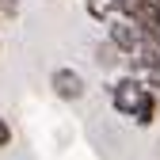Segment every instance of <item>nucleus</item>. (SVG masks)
Returning a JSON list of instances; mask_svg holds the SVG:
<instances>
[{
    "mask_svg": "<svg viewBox=\"0 0 160 160\" xmlns=\"http://www.w3.org/2000/svg\"><path fill=\"white\" fill-rule=\"evenodd\" d=\"M107 42H111L118 53H137V50L145 46V31L137 27L133 19H122V15H118V19L107 23Z\"/></svg>",
    "mask_w": 160,
    "mask_h": 160,
    "instance_id": "obj_1",
    "label": "nucleus"
},
{
    "mask_svg": "<svg viewBox=\"0 0 160 160\" xmlns=\"http://www.w3.org/2000/svg\"><path fill=\"white\" fill-rule=\"evenodd\" d=\"M149 95V84H141V80H133V76H122L118 84L111 88V103H114V111L118 114H133L137 107H141V99Z\"/></svg>",
    "mask_w": 160,
    "mask_h": 160,
    "instance_id": "obj_2",
    "label": "nucleus"
},
{
    "mask_svg": "<svg viewBox=\"0 0 160 160\" xmlns=\"http://www.w3.org/2000/svg\"><path fill=\"white\" fill-rule=\"evenodd\" d=\"M50 88H53V95H57V99H65V103H76V99H84V92H88L84 76H80L76 69H69V65L50 72Z\"/></svg>",
    "mask_w": 160,
    "mask_h": 160,
    "instance_id": "obj_3",
    "label": "nucleus"
},
{
    "mask_svg": "<svg viewBox=\"0 0 160 160\" xmlns=\"http://www.w3.org/2000/svg\"><path fill=\"white\" fill-rule=\"evenodd\" d=\"M156 111H160V103H156V92L149 88V95L141 99V107H137L130 118H133V126H141V130H145V126H152V122H156Z\"/></svg>",
    "mask_w": 160,
    "mask_h": 160,
    "instance_id": "obj_4",
    "label": "nucleus"
},
{
    "mask_svg": "<svg viewBox=\"0 0 160 160\" xmlns=\"http://www.w3.org/2000/svg\"><path fill=\"white\" fill-rule=\"evenodd\" d=\"M84 8L92 19H111L114 15V0H84Z\"/></svg>",
    "mask_w": 160,
    "mask_h": 160,
    "instance_id": "obj_5",
    "label": "nucleus"
},
{
    "mask_svg": "<svg viewBox=\"0 0 160 160\" xmlns=\"http://www.w3.org/2000/svg\"><path fill=\"white\" fill-rule=\"evenodd\" d=\"M141 4H145V0H114V12L122 19H133L137 12H141Z\"/></svg>",
    "mask_w": 160,
    "mask_h": 160,
    "instance_id": "obj_6",
    "label": "nucleus"
},
{
    "mask_svg": "<svg viewBox=\"0 0 160 160\" xmlns=\"http://www.w3.org/2000/svg\"><path fill=\"white\" fill-rule=\"evenodd\" d=\"M95 53H99V57H95V61H99V65H114V61H118V57H114V53H118V50H114V46H111V42H107V46H99V50H95Z\"/></svg>",
    "mask_w": 160,
    "mask_h": 160,
    "instance_id": "obj_7",
    "label": "nucleus"
},
{
    "mask_svg": "<svg viewBox=\"0 0 160 160\" xmlns=\"http://www.w3.org/2000/svg\"><path fill=\"white\" fill-rule=\"evenodd\" d=\"M4 145H12V126H8V118L0 114V149Z\"/></svg>",
    "mask_w": 160,
    "mask_h": 160,
    "instance_id": "obj_8",
    "label": "nucleus"
},
{
    "mask_svg": "<svg viewBox=\"0 0 160 160\" xmlns=\"http://www.w3.org/2000/svg\"><path fill=\"white\" fill-rule=\"evenodd\" d=\"M145 42H149V46H152V50H160V23H156V27H152V31H149V34H145Z\"/></svg>",
    "mask_w": 160,
    "mask_h": 160,
    "instance_id": "obj_9",
    "label": "nucleus"
}]
</instances>
